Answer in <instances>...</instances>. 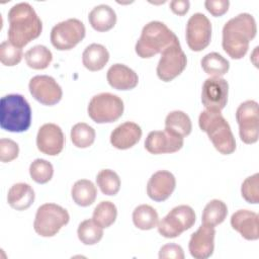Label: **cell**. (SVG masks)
<instances>
[{
  "mask_svg": "<svg viewBox=\"0 0 259 259\" xmlns=\"http://www.w3.org/2000/svg\"><path fill=\"white\" fill-rule=\"evenodd\" d=\"M229 83L222 77H209L202 85L201 102L207 110L221 111L228 102Z\"/></svg>",
  "mask_w": 259,
  "mask_h": 259,
  "instance_id": "obj_14",
  "label": "cell"
},
{
  "mask_svg": "<svg viewBox=\"0 0 259 259\" xmlns=\"http://www.w3.org/2000/svg\"><path fill=\"white\" fill-rule=\"evenodd\" d=\"M86 28L77 18H69L54 25L51 30V42L59 51H68L76 47L84 37Z\"/></svg>",
  "mask_w": 259,
  "mask_h": 259,
  "instance_id": "obj_9",
  "label": "cell"
},
{
  "mask_svg": "<svg viewBox=\"0 0 259 259\" xmlns=\"http://www.w3.org/2000/svg\"><path fill=\"white\" fill-rule=\"evenodd\" d=\"M190 6L188 0H173L170 2V9L177 15H184L187 13Z\"/></svg>",
  "mask_w": 259,
  "mask_h": 259,
  "instance_id": "obj_41",
  "label": "cell"
},
{
  "mask_svg": "<svg viewBox=\"0 0 259 259\" xmlns=\"http://www.w3.org/2000/svg\"><path fill=\"white\" fill-rule=\"evenodd\" d=\"M211 39V23L203 13L192 14L186 24V41L190 50L200 52Z\"/></svg>",
  "mask_w": 259,
  "mask_h": 259,
  "instance_id": "obj_12",
  "label": "cell"
},
{
  "mask_svg": "<svg viewBox=\"0 0 259 259\" xmlns=\"http://www.w3.org/2000/svg\"><path fill=\"white\" fill-rule=\"evenodd\" d=\"M240 139L245 144H254L259 138V107L255 100L242 102L236 111Z\"/></svg>",
  "mask_w": 259,
  "mask_h": 259,
  "instance_id": "obj_10",
  "label": "cell"
},
{
  "mask_svg": "<svg viewBox=\"0 0 259 259\" xmlns=\"http://www.w3.org/2000/svg\"><path fill=\"white\" fill-rule=\"evenodd\" d=\"M24 59L29 68L44 70L50 66L53 60V54L46 46L36 45L25 52Z\"/></svg>",
  "mask_w": 259,
  "mask_h": 259,
  "instance_id": "obj_28",
  "label": "cell"
},
{
  "mask_svg": "<svg viewBox=\"0 0 259 259\" xmlns=\"http://www.w3.org/2000/svg\"><path fill=\"white\" fill-rule=\"evenodd\" d=\"M77 235L84 245H94L102 239L103 228L95 223L93 219H88L80 223Z\"/></svg>",
  "mask_w": 259,
  "mask_h": 259,
  "instance_id": "obj_31",
  "label": "cell"
},
{
  "mask_svg": "<svg viewBox=\"0 0 259 259\" xmlns=\"http://www.w3.org/2000/svg\"><path fill=\"white\" fill-rule=\"evenodd\" d=\"M141 126L133 121H125L117 125L110 134V144L118 150L134 147L142 138Z\"/></svg>",
  "mask_w": 259,
  "mask_h": 259,
  "instance_id": "obj_20",
  "label": "cell"
},
{
  "mask_svg": "<svg viewBox=\"0 0 259 259\" xmlns=\"http://www.w3.org/2000/svg\"><path fill=\"white\" fill-rule=\"evenodd\" d=\"M124 105L120 97L109 92L94 95L88 104L87 111L90 118L96 123L116 121L123 113Z\"/></svg>",
  "mask_w": 259,
  "mask_h": 259,
  "instance_id": "obj_7",
  "label": "cell"
},
{
  "mask_svg": "<svg viewBox=\"0 0 259 259\" xmlns=\"http://www.w3.org/2000/svg\"><path fill=\"white\" fill-rule=\"evenodd\" d=\"M183 137L169 131H153L146 138L145 148L154 155L175 153L183 147Z\"/></svg>",
  "mask_w": 259,
  "mask_h": 259,
  "instance_id": "obj_16",
  "label": "cell"
},
{
  "mask_svg": "<svg viewBox=\"0 0 259 259\" xmlns=\"http://www.w3.org/2000/svg\"><path fill=\"white\" fill-rule=\"evenodd\" d=\"M74 202L80 206L91 205L97 195V189L94 183L88 179L77 180L71 189Z\"/></svg>",
  "mask_w": 259,
  "mask_h": 259,
  "instance_id": "obj_25",
  "label": "cell"
},
{
  "mask_svg": "<svg viewBox=\"0 0 259 259\" xmlns=\"http://www.w3.org/2000/svg\"><path fill=\"white\" fill-rule=\"evenodd\" d=\"M31 123V108L20 94H8L0 101V126L11 133H22Z\"/></svg>",
  "mask_w": 259,
  "mask_h": 259,
  "instance_id": "obj_5",
  "label": "cell"
},
{
  "mask_svg": "<svg viewBox=\"0 0 259 259\" xmlns=\"http://www.w3.org/2000/svg\"><path fill=\"white\" fill-rule=\"evenodd\" d=\"M108 84L117 90H131L139 83L138 74L123 64H113L106 74Z\"/></svg>",
  "mask_w": 259,
  "mask_h": 259,
  "instance_id": "obj_21",
  "label": "cell"
},
{
  "mask_svg": "<svg viewBox=\"0 0 259 259\" xmlns=\"http://www.w3.org/2000/svg\"><path fill=\"white\" fill-rule=\"evenodd\" d=\"M159 215L156 209L149 204L138 205L133 211V223L140 230H151L157 227Z\"/></svg>",
  "mask_w": 259,
  "mask_h": 259,
  "instance_id": "obj_27",
  "label": "cell"
},
{
  "mask_svg": "<svg viewBox=\"0 0 259 259\" xmlns=\"http://www.w3.org/2000/svg\"><path fill=\"white\" fill-rule=\"evenodd\" d=\"M65 145V136L62 128L56 123L42 124L36 135V147L39 152L49 156L60 154Z\"/></svg>",
  "mask_w": 259,
  "mask_h": 259,
  "instance_id": "obj_15",
  "label": "cell"
},
{
  "mask_svg": "<svg viewBox=\"0 0 259 259\" xmlns=\"http://www.w3.org/2000/svg\"><path fill=\"white\" fill-rule=\"evenodd\" d=\"M257 25L250 13H240L228 20L223 27L222 46L234 60L242 59L248 52L250 41L255 37Z\"/></svg>",
  "mask_w": 259,
  "mask_h": 259,
  "instance_id": "obj_2",
  "label": "cell"
},
{
  "mask_svg": "<svg viewBox=\"0 0 259 259\" xmlns=\"http://www.w3.org/2000/svg\"><path fill=\"white\" fill-rule=\"evenodd\" d=\"M23 57L22 49L15 47L9 40H4L0 45V62L4 66H15L20 63Z\"/></svg>",
  "mask_w": 259,
  "mask_h": 259,
  "instance_id": "obj_36",
  "label": "cell"
},
{
  "mask_svg": "<svg viewBox=\"0 0 259 259\" xmlns=\"http://www.w3.org/2000/svg\"><path fill=\"white\" fill-rule=\"evenodd\" d=\"M214 227L201 225L196 232L191 234L188 249L195 259H206L210 257L214 250Z\"/></svg>",
  "mask_w": 259,
  "mask_h": 259,
  "instance_id": "obj_17",
  "label": "cell"
},
{
  "mask_svg": "<svg viewBox=\"0 0 259 259\" xmlns=\"http://www.w3.org/2000/svg\"><path fill=\"white\" fill-rule=\"evenodd\" d=\"M232 228L241 234L246 240H258L259 238V215L249 209H239L231 217Z\"/></svg>",
  "mask_w": 259,
  "mask_h": 259,
  "instance_id": "obj_19",
  "label": "cell"
},
{
  "mask_svg": "<svg viewBox=\"0 0 259 259\" xmlns=\"http://www.w3.org/2000/svg\"><path fill=\"white\" fill-rule=\"evenodd\" d=\"M175 186V176L167 170H159L150 177L147 183V194L155 201H164L170 197Z\"/></svg>",
  "mask_w": 259,
  "mask_h": 259,
  "instance_id": "obj_18",
  "label": "cell"
},
{
  "mask_svg": "<svg viewBox=\"0 0 259 259\" xmlns=\"http://www.w3.org/2000/svg\"><path fill=\"white\" fill-rule=\"evenodd\" d=\"M187 65V58L182 51L180 42L177 41L161 53L157 65V76L164 82H170L179 76Z\"/></svg>",
  "mask_w": 259,
  "mask_h": 259,
  "instance_id": "obj_11",
  "label": "cell"
},
{
  "mask_svg": "<svg viewBox=\"0 0 259 259\" xmlns=\"http://www.w3.org/2000/svg\"><path fill=\"white\" fill-rule=\"evenodd\" d=\"M88 20L91 26L100 32L111 29L116 23V13L107 4H99L89 12Z\"/></svg>",
  "mask_w": 259,
  "mask_h": 259,
  "instance_id": "obj_23",
  "label": "cell"
},
{
  "mask_svg": "<svg viewBox=\"0 0 259 259\" xmlns=\"http://www.w3.org/2000/svg\"><path fill=\"white\" fill-rule=\"evenodd\" d=\"M29 174L34 182L45 184L52 179L54 167L51 162L45 159H35L29 165Z\"/></svg>",
  "mask_w": 259,
  "mask_h": 259,
  "instance_id": "obj_35",
  "label": "cell"
},
{
  "mask_svg": "<svg viewBox=\"0 0 259 259\" xmlns=\"http://www.w3.org/2000/svg\"><path fill=\"white\" fill-rule=\"evenodd\" d=\"M243 198L249 203H258L259 201V174L255 173L247 177L241 186Z\"/></svg>",
  "mask_w": 259,
  "mask_h": 259,
  "instance_id": "obj_37",
  "label": "cell"
},
{
  "mask_svg": "<svg viewBox=\"0 0 259 259\" xmlns=\"http://www.w3.org/2000/svg\"><path fill=\"white\" fill-rule=\"evenodd\" d=\"M70 221L66 208L56 203L41 204L35 213L33 229L41 237H53Z\"/></svg>",
  "mask_w": 259,
  "mask_h": 259,
  "instance_id": "obj_6",
  "label": "cell"
},
{
  "mask_svg": "<svg viewBox=\"0 0 259 259\" xmlns=\"http://www.w3.org/2000/svg\"><path fill=\"white\" fill-rule=\"evenodd\" d=\"M177 41H179L177 35L164 22L153 20L143 27L135 51L140 58L148 59L161 54Z\"/></svg>",
  "mask_w": 259,
  "mask_h": 259,
  "instance_id": "obj_3",
  "label": "cell"
},
{
  "mask_svg": "<svg viewBox=\"0 0 259 259\" xmlns=\"http://www.w3.org/2000/svg\"><path fill=\"white\" fill-rule=\"evenodd\" d=\"M198 124L206 133L213 147L224 155H230L236 150V141L231 126L221 111L203 110L198 117Z\"/></svg>",
  "mask_w": 259,
  "mask_h": 259,
  "instance_id": "obj_4",
  "label": "cell"
},
{
  "mask_svg": "<svg viewBox=\"0 0 259 259\" xmlns=\"http://www.w3.org/2000/svg\"><path fill=\"white\" fill-rule=\"evenodd\" d=\"M200 63L203 71L211 77H222L230 69L229 61L217 52L206 54Z\"/></svg>",
  "mask_w": 259,
  "mask_h": 259,
  "instance_id": "obj_30",
  "label": "cell"
},
{
  "mask_svg": "<svg viewBox=\"0 0 259 259\" xmlns=\"http://www.w3.org/2000/svg\"><path fill=\"white\" fill-rule=\"evenodd\" d=\"M28 89L32 97L48 106L57 104L63 97V90L57 81L48 75H36L29 80Z\"/></svg>",
  "mask_w": 259,
  "mask_h": 259,
  "instance_id": "obj_13",
  "label": "cell"
},
{
  "mask_svg": "<svg viewBox=\"0 0 259 259\" xmlns=\"http://www.w3.org/2000/svg\"><path fill=\"white\" fill-rule=\"evenodd\" d=\"M95 130L85 122H78L71 128V141L77 148L90 147L95 141Z\"/></svg>",
  "mask_w": 259,
  "mask_h": 259,
  "instance_id": "obj_32",
  "label": "cell"
},
{
  "mask_svg": "<svg viewBox=\"0 0 259 259\" xmlns=\"http://www.w3.org/2000/svg\"><path fill=\"white\" fill-rule=\"evenodd\" d=\"M96 183L105 195H115L120 188V178L111 169H102L96 176Z\"/></svg>",
  "mask_w": 259,
  "mask_h": 259,
  "instance_id": "obj_34",
  "label": "cell"
},
{
  "mask_svg": "<svg viewBox=\"0 0 259 259\" xmlns=\"http://www.w3.org/2000/svg\"><path fill=\"white\" fill-rule=\"evenodd\" d=\"M19 147L16 142L2 138L0 140V161L8 163L18 157Z\"/></svg>",
  "mask_w": 259,
  "mask_h": 259,
  "instance_id": "obj_38",
  "label": "cell"
},
{
  "mask_svg": "<svg viewBox=\"0 0 259 259\" xmlns=\"http://www.w3.org/2000/svg\"><path fill=\"white\" fill-rule=\"evenodd\" d=\"M8 40L17 48H23L37 38L42 30V22L34 8L27 2L13 5L8 11Z\"/></svg>",
  "mask_w": 259,
  "mask_h": 259,
  "instance_id": "obj_1",
  "label": "cell"
},
{
  "mask_svg": "<svg viewBox=\"0 0 259 259\" xmlns=\"http://www.w3.org/2000/svg\"><path fill=\"white\" fill-rule=\"evenodd\" d=\"M165 130L184 138L191 133V119L184 111L173 110L165 118Z\"/></svg>",
  "mask_w": 259,
  "mask_h": 259,
  "instance_id": "obj_26",
  "label": "cell"
},
{
  "mask_svg": "<svg viewBox=\"0 0 259 259\" xmlns=\"http://www.w3.org/2000/svg\"><path fill=\"white\" fill-rule=\"evenodd\" d=\"M206 10L213 16H221L225 14L230 6L229 0H206L204 2Z\"/></svg>",
  "mask_w": 259,
  "mask_h": 259,
  "instance_id": "obj_40",
  "label": "cell"
},
{
  "mask_svg": "<svg viewBox=\"0 0 259 259\" xmlns=\"http://www.w3.org/2000/svg\"><path fill=\"white\" fill-rule=\"evenodd\" d=\"M117 208L115 204L109 200H103L99 202L92 214V219L102 228L110 227L116 220Z\"/></svg>",
  "mask_w": 259,
  "mask_h": 259,
  "instance_id": "obj_33",
  "label": "cell"
},
{
  "mask_svg": "<svg viewBox=\"0 0 259 259\" xmlns=\"http://www.w3.org/2000/svg\"><path fill=\"white\" fill-rule=\"evenodd\" d=\"M109 60L107 49L100 44H91L87 46L82 54V62L86 69L95 72L104 68Z\"/></svg>",
  "mask_w": 259,
  "mask_h": 259,
  "instance_id": "obj_24",
  "label": "cell"
},
{
  "mask_svg": "<svg viewBox=\"0 0 259 259\" xmlns=\"http://www.w3.org/2000/svg\"><path fill=\"white\" fill-rule=\"evenodd\" d=\"M195 219V212L191 206L186 204L177 205L158 222V232L168 239L179 237L194 225Z\"/></svg>",
  "mask_w": 259,
  "mask_h": 259,
  "instance_id": "obj_8",
  "label": "cell"
},
{
  "mask_svg": "<svg viewBox=\"0 0 259 259\" xmlns=\"http://www.w3.org/2000/svg\"><path fill=\"white\" fill-rule=\"evenodd\" d=\"M227 214V204L223 200L211 199L203 208L201 222L203 225L215 227L225 221Z\"/></svg>",
  "mask_w": 259,
  "mask_h": 259,
  "instance_id": "obj_29",
  "label": "cell"
},
{
  "mask_svg": "<svg viewBox=\"0 0 259 259\" xmlns=\"http://www.w3.org/2000/svg\"><path fill=\"white\" fill-rule=\"evenodd\" d=\"M160 259H184V252L181 246L171 243L161 247L159 251Z\"/></svg>",
  "mask_w": 259,
  "mask_h": 259,
  "instance_id": "obj_39",
  "label": "cell"
},
{
  "mask_svg": "<svg viewBox=\"0 0 259 259\" xmlns=\"http://www.w3.org/2000/svg\"><path fill=\"white\" fill-rule=\"evenodd\" d=\"M34 197V190L29 184L18 182L9 188L7 194V202L12 208L16 210H24L33 203Z\"/></svg>",
  "mask_w": 259,
  "mask_h": 259,
  "instance_id": "obj_22",
  "label": "cell"
}]
</instances>
